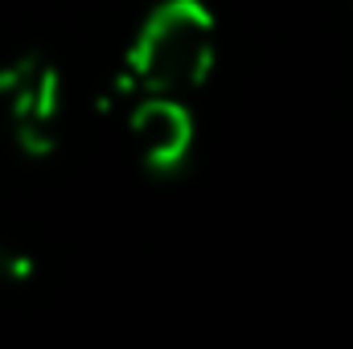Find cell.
Listing matches in <instances>:
<instances>
[{"label": "cell", "instance_id": "4", "mask_svg": "<svg viewBox=\"0 0 353 349\" xmlns=\"http://www.w3.org/2000/svg\"><path fill=\"white\" fill-rule=\"evenodd\" d=\"M29 275H33L29 251H21L17 243L0 239V288H17V283H25Z\"/></svg>", "mask_w": 353, "mask_h": 349}, {"label": "cell", "instance_id": "1", "mask_svg": "<svg viewBox=\"0 0 353 349\" xmlns=\"http://www.w3.org/2000/svg\"><path fill=\"white\" fill-rule=\"evenodd\" d=\"M218 62L214 21L197 0H165L136 33L123 74L115 79V99L132 103L136 94H189Z\"/></svg>", "mask_w": 353, "mask_h": 349}, {"label": "cell", "instance_id": "3", "mask_svg": "<svg viewBox=\"0 0 353 349\" xmlns=\"http://www.w3.org/2000/svg\"><path fill=\"white\" fill-rule=\"evenodd\" d=\"M123 115H128L123 123H128L132 152L148 173L169 177L189 165L197 123L176 94H136Z\"/></svg>", "mask_w": 353, "mask_h": 349}, {"label": "cell", "instance_id": "2", "mask_svg": "<svg viewBox=\"0 0 353 349\" xmlns=\"http://www.w3.org/2000/svg\"><path fill=\"white\" fill-rule=\"evenodd\" d=\"M0 111L25 157H50L62 132V74L41 54L0 66Z\"/></svg>", "mask_w": 353, "mask_h": 349}]
</instances>
